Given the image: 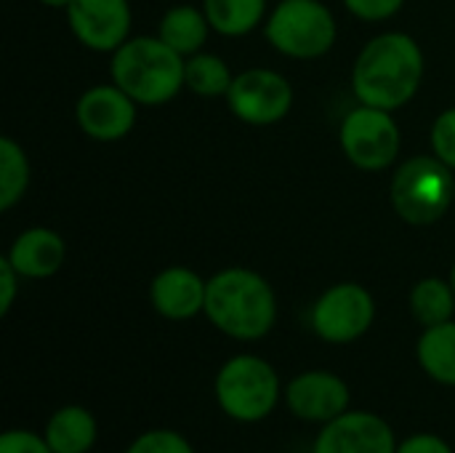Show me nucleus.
I'll return each instance as SVG.
<instances>
[{"instance_id": "11", "label": "nucleus", "mask_w": 455, "mask_h": 453, "mask_svg": "<svg viewBox=\"0 0 455 453\" xmlns=\"http://www.w3.org/2000/svg\"><path fill=\"white\" fill-rule=\"evenodd\" d=\"M397 433L376 411L349 409L339 419L317 427L312 453H395Z\"/></svg>"}, {"instance_id": "19", "label": "nucleus", "mask_w": 455, "mask_h": 453, "mask_svg": "<svg viewBox=\"0 0 455 453\" xmlns=\"http://www.w3.org/2000/svg\"><path fill=\"white\" fill-rule=\"evenodd\" d=\"M411 315L421 328L429 326H440L455 320V291L453 283L445 278H421L413 288H411Z\"/></svg>"}, {"instance_id": "15", "label": "nucleus", "mask_w": 455, "mask_h": 453, "mask_svg": "<svg viewBox=\"0 0 455 453\" xmlns=\"http://www.w3.org/2000/svg\"><path fill=\"white\" fill-rule=\"evenodd\" d=\"M5 259L24 280H48L64 267L67 243L56 230L29 227L16 235Z\"/></svg>"}, {"instance_id": "27", "label": "nucleus", "mask_w": 455, "mask_h": 453, "mask_svg": "<svg viewBox=\"0 0 455 453\" xmlns=\"http://www.w3.org/2000/svg\"><path fill=\"white\" fill-rule=\"evenodd\" d=\"M395 453H455L453 446L437 435V433H413L408 438H400Z\"/></svg>"}, {"instance_id": "17", "label": "nucleus", "mask_w": 455, "mask_h": 453, "mask_svg": "<svg viewBox=\"0 0 455 453\" xmlns=\"http://www.w3.org/2000/svg\"><path fill=\"white\" fill-rule=\"evenodd\" d=\"M416 363L427 379L455 390V320L421 328L416 342Z\"/></svg>"}, {"instance_id": "20", "label": "nucleus", "mask_w": 455, "mask_h": 453, "mask_svg": "<svg viewBox=\"0 0 455 453\" xmlns=\"http://www.w3.org/2000/svg\"><path fill=\"white\" fill-rule=\"evenodd\" d=\"M203 11L213 32L224 37H243L261 24L267 0H203Z\"/></svg>"}, {"instance_id": "2", "label": "nucleus", "mask_w": 455, "mask_h": 453, "mask_svg": "<svg viewBox=\"0 0 455 453\" xmlns=\"http://www.w3.org/2000/svg\"><path fill=\"white\" fill-rule=\"evenodd\" d=\"M208 323L235 342H261L277 326V294L272 283L248 267H227L208 278Z\"/></svg>"}, {"instance_id": "22", "label": "nucleus", "mask_w": 455, "mask_h": 453, "mask_svg": "<svg viewBox=\"0 0 455 453\" xmlns=\"http://www.w3.org/2000/svg\"><path fill=\"white\" fill-rule=\"evenodd\" d=\"M29 187V160L19 142L0 139V211H11Z\"/></svg>"}, {"instance_id": "7", "label": "nucleus", "mask_w": 455, "mask_h": 453, "mask_svg": "<svg viewBox=\"0 0 455 453\" xmlns=\"http://www.w3.org/2000/svg\"><path fill=\"white\" fill-rule=\"evenodd\" d=\"M376 323V299L360 283H336L325 288L309 312V326L325 344H355Z\"/></svg>"}, {"instance_id": "21", "label": "nucleus", "mask_w": 455, "mask_h": 453, "mask_svg": "<svg viewBox=\"0 0 455 453\" xmlns=\"http://www.w3.org/2000/svg\"><path fill=\"white\" fill-rule=\"evenodd\" d=\"M184 77H187V88L197 96H205V99L227 96L232 88V80H235L229 64L221 56L205 53V51L187 56Z\"/></svg>"}, {"instance_id": "14", "label": "nucleus", "mask_w": 455, "mask_h": 453, "mask_svg": "<svg viewBox=\"0 0 455 453\" xmlns=\"http://www.w3.org/2000/svg\"><path fill=\"white\" fill-rule=\"evenodd\" d=\"M205 296H208V280L189 267H165L149 283L152 310L171 323H187L203 315Z\"/></svg>"}, {"instance_id": "10", "label": "nucleus", "mask_w": 455, "mask_h": 453, "mask_svg": "<svg viewBox=\"0 0 455 453\" xmlns=\"http://www.w3.org/2000/svg\"><path fill=\"white\" fill-rule=\"evenodd\" d=\"M283 406L293 419L323 427L352 409V390L341 374L309 368L285 382Z\"/></svg>"}, {"instance_id": "4", "label": "nucleus", "mask_w": 455, "mask_h": 453, "mask_svg": "<svg viewBox=\"0 0 455 453\" xmlns=\"http://www.w3.org/2000/svg\"><path fill=\"white\" fill-rule=\"evenodd\" d=\"M285 384L277 368L251 352L232 355L213 376V400L235 425H261L283 406Z\"/></svg>"}, {"instance_id": "9", "label": "nucleus", "mask_w": 455, "mask_h": 453, "mask_svg": "<svg viewBox=\"0 0 455 453\" xmlns=\"http://www.w3.org/2000/svg\"><path fill=\"white\" fill-rule=\"evenodd\" d=\"M232 115L248 125H275L293 107V88L288 77L275 69L253 67L235 75L229 93L224 96Z\"/></svg>"}, {"instance_id": "29", "label": "nucleus", "mask_w": 455, "mask_h": 453, "mask_svg": "<svg viewBox=\"0 0 455 453\" xmlns=\"http://www.w3.org/2000/svg\"><path fill=\"white\" fill-rule=\"evenodd\" d=\"M37 3H43L45 8H56V11H67L72 5V0H37Z\"/></svg>"}, {"instance_id": "1", "label": "nucleus", "mask_w": 455, "mask_h": 453, "mask_svg": "<svg viewBox=\"0 0 455 453\" xmlns=\"http://www.w3.org/2000/svg\"><path fill=\"white\" fill-rule=\"evenodd\" d=\"M427 72L421 45L405 32H384L363 45L352 67V91L360 104L379 109L405 107Z\"/></svg>"}, {"instance_id": "5", "label": "nucleus", "mask_w": 455, "mask_h": 453, "mask_svg": "<svg viewBox=\"0 0 455 453\" xmlns=\"http://www.w3.org/2000/svg\"><path fill=\"white\" fill-rule=\"evenodd\" d=\"M395 214L413 227H429L440 222L455 200L453 168L437 155L408 158L392 176L389 187Z\"/></svg>"}, {"instance_id": "28", "label": "nucleus", "mask_w": 455, "mask_h": 453, "mask_svg": "<svg viewBox=\"0 0 455 453\" xmlns=\"http://www.w3.org/2000/svg\"><path fill=\"white\" fill-rule=\"evenodd\" d=\"M24 278L13 270V264L3 256L0 259V315L5 318L16 302V294H19V283Z\"/></svg>"}, {"instance_id": "13", "label": "nucleus", "mask_w": 455, "mask_h": 453, "mask_svg": "<svg viewBox=\"0 0 455 453\" xmlns=\"http://www.w3.org/2000/svg\"><path fill=\"white\" fill-rule=\"evenodd\" d=\"M136 101L115 83L91 85L75 104L80 131L96 142H120L136 125Z\"/></svg>"}, {"instance_id": "16", "label": "nucleus", "mask_w": 455, "mask_h": 453, "mask_svg": "<svg viewBox=\"0 0 455 453\" xmlns=\"http://www.w3.org/2000/svg\"><path fill=\"white\" fill-rule=\"evenodd\" d=\"M99 419L80 403H67L51 411L43 425V438L53 453H91L99 443Z\"/></svg>"}, {"instance_id": "25", "label": "nucleus", "mask_w": 455, "mask_h": 453, "mask_svg": "<svg viewBox=\"0 0 455 453\" xmlns=\"http://www.w3.org/2000/svg\"><path fill=\"white\" fill-rule=\"evenodd\" d=\"M0 453H53L43 433L27 427H11L0 435Z\"/></svg>"}, {"instance_id": "18", "label": "nucleus", "mask_w": 455, "mask_h": 453, "mask_svg": "<svg viewBox=\"0 0 455 453\" xmlns=\"http://www.w3.org/2000/svg\"><path fill=\"white\" fill-rule=\"evenodd\" d=\"M211 29L213 27H211V21H208L203 8L173 5V8H168L163 13L160 27H157V37L187 59V56L203 51V45L208 43Z\"/></svg>"}, {"instance_id": "23", "label": "nucleus", "mask_w": 455, "mask_h": 453, "mask_svg": "<svg viewBox=\"0 0 455 453\" xmlns=\"http://www.w3.org/2000/svg\"><path fill=\"white\" fill-rule=\"evenodd\" d=\"M123 453H197L195 443L171 427H152L139 433Z\"/></svg>"}, {"instance_id": "6", "label": "nucleus", "mask_w": 455, "mask_h": 453, "mask_svg": "<svg viewBox=\"0 0 455 453\" xmlns=\"http://www.w3.org/2000/svg\"><path fill=\"white\" fill-rule=\"evenodd\" d=\"M264 37L288 59L312 61L336 45L339 24L323 0H280L264 24Z\"/></svg>"}, {"instance_id": "12", "label": "nucleus", "mask_w": 455, "mask_h": 453, "mask_svg": "<svg viewBox=\"0 0 455 453\" xmlns=\"http://www.w3.org/2000/svg\"><path fill=\"white\" fill-rule=\"evenodd\" d=\"M72 35L96 53H115L133 27L128 0H72L67 8Z\"/></svg>"}, {"instance_id": "30", "label": "nucleus", "mask_w": 455, "mask_h": 453, "mask_svg": "<svg viewBox=\"0 0 455 453\" xmlns=\"http://www.w3.org/2000/svg\"><path fill=\"white\" fill-rule=\"evenodd\" d=\"M451 283H453V291H455V264H453V270H451Z\"/></svg>"}, {"instance_id": "8", "label": "nucleus", "mask_w": 455, "mask_h": 453, "mask_svg": "<svg viewBox=\"0 0 455 453\" xmlns=\"http://www.w3.org/2000/svg\"><path fill=\"white\" fill-rule=\"evenodd\" d=\"M339 142L349 163L360 171H384L397 160L403 133L389 109L357 104L341 120Z\"/></svg>"}, {"instance_id": "26", "label": "nucleus", "mask_w": 455, "mask_h": 453, "mask_svg": "<svg viewBox=\"0 0 455 453\" xmlns=\"http://www.w3.org/2000/svg\"><path fill=\"white\" fill-rule=\"evenodd\" d=\"M344 5L352 16L363 21H387L400 13L405 0H344Z\"/></svg>"}, {"instance_id": "24", "label": "nucleus", "mask_w": 455, "mask_h": 453, "mask_svg": "<svg viewBox=\"0 0 455 453\" xmlns=\"http://www.w3.org/2000/svg\"><path fill=\"white\" fill-rule=\"evenodd\" d=\"M429 142H432V155H437L448 168L455 171V107L435 117Z\"/></svg>"}, {"instance_id": "3", "label": "nucleus", "mask_w": 455, "mask_h": 453, "mask_svg": "<svg viewBox=\"0 0 455 453\" xmlns=\"http://www.w3.org/2000/svg\"><path fill=\"white\" fill-rule=\"evenodd\" d=\"M187 59L157 35L128 37L112 53V83L120 85L136 104L160 107L187 88Z\"/></svg>"}]
</instances>
